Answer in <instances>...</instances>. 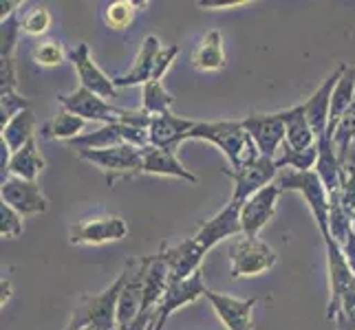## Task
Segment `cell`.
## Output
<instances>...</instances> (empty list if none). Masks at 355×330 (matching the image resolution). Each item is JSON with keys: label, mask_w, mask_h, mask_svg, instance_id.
Wrapping results in <instances>:
<instances>
[{"label": "cell", "mask_w": 355, "mask_h": 330, "mask_svg": "<svg viewBox=\"0 0 355 330\" xmlns=\"http://www.w3.org/2000/svg\"><path fill=\"white\" fill-rule=\"evenodd\" d=\"M179 55V46L177 44H170L164 46L162 53L157 55V62H155V71H153V80L162 82V77L166 75V71L170 68V64L175 62V57Z\"/></svg>", "instance_id": "38"}, {"label": "cell", "mask_w": 355, "mask_h": 330, "mask_svg": "<svg viewBox=\"0 0 355 330\" xmlns=\"http://www.w3.org/2000/svg\"><path fill=\"white\" fill-rule=\"evenodd\" d=\"M188 139H201L216 145L232 169H241L261 156L256 143L243 128V121H197Z\"/></svg>", "instance_id": "2"}, {"label": "cell", "mask_w": 355, "mask_h": 330, "mask_svg": "<svg viewBox=\"0 0 355 330\" xmlns=\"http://www.w3.org/2000/svg\"><path fill=\"white\" fill-rule=\"evenodd\" d=\"M51 27V14L44 7H33L22 16V31L27 35H42Z\"/></svg>", "instance_id": "34"}, {"label": "cell", "mask_w": 355, "mask_h": 330, "mask_svg": "<svg viewBox=\"0 0 355 330\" xmlns=\"http://www.w3.org/2000/svg\"><path fill=\"white\" fill-rule=\"evenodd\" d=\"M58 102L64 110L82 117L84 121H100V124H128L148 130L150 128V115L144 110H126L108 104L104 97H97L95 93L87 91L84 86L76 89L69 95H60Z\"/></svg>", "instance_id": "3"}, {"label": "cell", "mask_w": 355, "mask_h": 330, "mask_svg": "<svg viewBox=\"0 0 355 330\" xmlns=\"http://www.w3.org/2000/svg\"><path fill=\"white\" fill-rule=\"evenodd\" d=\"M192 64L197 71H221L225 66V51H223V35L218 29H212L203 35V40L192 57Z\"/></svg>", "instance_id": "26"}, {"label": "cell", "mask_w": 355, "mask_h": 330, "mask_svg": "<svg viewBox=\"0 0 355 330\" xmlns=\"http://www.w3.org/2000/svg\"><path fill=\"white\" fill-rule=\"evenodd\" d=\"M355 100V68L347 66L345 75L340 77L336 84L334 95H331V110H329V126H327V139L334 137L336 126L340 124V119L347 115V110L351 108Z\"/></svg>", "instance_id": "23"}, {"label": "cell", "mask_w": 355, "mask_h": 330, "mask_svg": "<svg viewBox=\"0 0 355 330\" xmlns=\"http://www.w3.org/2000/svg\"><path fill=\"white\" fill-rule=\"evenodd\" d=\"M194 126H197V121L177 117L173 113L155 115L150 119V128H148L150 145H155V148H159V150H166V152L175 154L179 150V145L183 141H188Z\"/></svg>", "instance_id": "13"}, {"label": "cell", "mask_w": 355, "mask_h": 330, "mask_svg": "<svg viewBox=\"0 0 355 330\" xmlns=\"http://www.w3.org/2000/svg\"><path fill=\"white\" fill-rule=\"evenodd\" d=\"M230 258H232V275L252 277V275H261L269 271V268L276 264L278 255L263 240L243 236L232 244Z\"/></svg>", "instance_id": "7"}, {"label": "cell", "mask_w": 355, "mask_h": 330, "mask_svg": "<svg viewBox=\"0 0 355 330\" xmlns=\"http://www.w3.org/2000/svg\"><path fill=\"white\" fill-rule=\"evenodd\" d=\"M280 196V187L276 183L267 185L259 194H254L241 207V225H243V236L248 238H259L261 229L272 220L276 212V203Z\"/></svg>", "instance_id": "12"}, {"label": "cell", "mask_w": 355, "mask_h": 330, "mask_svg": "<svg viewBox=\"0 0 355 330\" xmlns=\"http://www.w3.org/2000/svg\"><path fill=\"white\" fill-rule=\"evenodd\" d=\"M144 148L137 145H117L108 150H82L78 152L80 158L97 165L106 174L108 185H115L119 178H132L144 172Z\"/></svg>", "instance_id": "5"}, {"label": "cell", "mask_w": 355, "mask_h": 330, "mask_svg": "<svg viewBox=\"0 0 355 330\" xmlns=\"http://www.w3.org/2000/svg\"><path fill=\"white\" fill-rule=\"evenodd\" d=\"M35 137V119L31 110H22L7 126H3V145L7 148L9 156L22 150Z\"/></svg>", "instance_id": "27"}, {"label": "cell", "mask_w": 355, "mask_h": 330, "mask_svg": "<svg viewBox=\"0 0 355 330\" xmlns=\"http://www.w3.org/2000/svg\"><path fill=\"white\" fill-rule=\"evenodd\" d=\"M205 282H203V268H199L197 273L190 275L183 282H173L168 284V291L164 300L159 302V306L155 309L153 317H150V326H166L168 317L173 315L177 309L186 306V304L197 302L201 295H205Z\"/></svg>", "instance_id": "10"}, {"label": "cell", "mask_w": 355, "mask_h": 330, "mask_svg": "<svg viewBox=\"0 0 355 330\" xmlns=\"http://www.w3.org/2000/svg\"><path fill=\"white\" fill-rule=\"evenodd\" d=\"M345 68L347 64H342L340 68H336L331 75H329L322 86H318L315 93L309 97L307 102H304V113H307V119L311 124V130L315 134V141L327 137V126H329V110H331V95H334V89L336 84L340 82V77L345 75Z\"/></svg>", "instance_id": "18"}, {"label": "cell", "mask_w": 355, "mask_h": 330, "mask_svg": "<svg viewBox=\"0 0 355 330\" xmlns=\"http://www.w3.org/2000/svg\"><path fill=\"white\" fill-rule=\"evenodd\" d=\"M276 185L280 192H300L307 199L309 210L318 223V229L324 242L331 240L329 236V194L322 185L320 176L315 172H296V169H280L276 176Z\"/></svg>", "instance_id": "4"}, {"label": "cell", "mask_w": 355, "mask_h": 330, "mask_svg": "<svg viewBox=\"0 0 355 330\" xmlns=\"http://www.w3.org/2000/svg\"><path fill=\"white\" fill-rule=\"evenodd\" d=\"M141 3H132V0H115V3L108 5L106 9V22L111 29H126L132 22L135 14H137V7Z\"/></svg>", "instance_id": "32"}, {"label": "cell", "mask_w": 355, "mask_h": 330, "mask_svg": "<svg viewBox=\"0 0 355 330\" xmlns=\"http://www.w3.org/2000/svg\"><path fill=\"white\" fill-rule=\"evenodd\" d=\"M0 286H3V297H0V304L5 306L7 300H9V295H11V284H9V279H3V284H0Z\"/></svg>", "instance_id": "40"}, {"label": "cell", "mask_w": 355, "mask_h": 330, "mask_svg": "<svg viewBox=\"0 0 355 330\" xmlns=\"http://www.w3.org/2000/svg\"><path fill=\"white\" fill-rule=\"evenodd\" d=\"M0 234L3 238H18L22 234V216L9 205H0Z\"/></svg>", "instance_id": "36"}, {"label": "cell", "mask_w": 355, "mask_h": 330, "mask_svg": "<svg viewBox=\"0 0 355 330\" xmlns=\"http://www.w3.org/2000/svg\"><path fill=\"white\" fill-rule=\"evenodd\" d=\"M69 57H71L73 66H76V71H78L80 84H82L84 89L95 93L97 97H115V89H117L115 82L93 62L87 42H80L69 53Z\"/></svg>", "instance_id": "16"}, {"label": "cell", "mask_w": 355, "mask_h": 330, "mask_svg": "<svg viewBox=\"0 0 355 330\" xmlns=\"http://www.w3.org/2000/svg\"><path fill=\"white\" fill-rule=\"evenodd\" d=\"M128 234V225L119 216H108V218H95V220H84L71 227V244H104L121 240Z\"/></svg>", "instance_id": "17"}, {"label": "cell", "mask_w": 355, "mask_h": 330, "mask_svg": "<svg viewBox=\"0 0 355 330\" xmlns=\"http://www.w3.org/2000/svg\"><path fill=\"white\" fill-rule=\"evenodd\" d=\"M243 128L248 130L261 156H267V158H274V154L283 148L287 141L285 121L280 113H272V115L254 113L243 119Z\"/></svg>", "instance_id": "9"}, {"label": "cell", "mask_w": 355, "mask_h": 330, "mask_svg": "<svg viewBox=\"0 0 355 330\" xmlns=\"http://www.w3.org/2000/svg\"><path fill=\"white\" fill-rule=\"evenodd\" d=\"M331 143L338 154L340 167H355V100L347 110V115L336 126Z\"/></svg>", "instance_id": "25"}, {"label": "cell", "mask_w": 355, "mask_h": 330, "mask_svg": "<svg viewBox=\"0 0 355 330\" xmlns=\"http://www.w3.org/2000/svg\"><path fill=\"white\" fill-rule=\"evenodd\" d=\"M223 172L234 181V194H232V201L243 205L248 199H252L254 194H259L267 185H272L280 169L276 167V158L259 156L256 161L243 165L241 169L225 167Z\"/></svg>", "instance_id": "8"}, {"label": "cell", "mask_w": 355, "mask_h": 330, "mask_svg": "<svg viewBox=\"0 0 355 330\" xmlns=\"http://www.w3.org/2000/svg\"><path fill=\"white\" fill-rule=\"evenodd\" d=\"M283 121L287 130V145L293 150H309L315 145V134L311 130V124L304 113V106H293L289 110H283Z\"/></svg>", "instance_id": "22"}, {"label": "cell", "mask_w": 355, "mask_h": 330, "mask_svg": "<svg viewBox=\"0 0 355 330\" xmlns=\"http://www.w3.org/2000/svg\"><path fill=\"white\" fill-rule=\"evenodd\" d=\"M241 207H243L241 203L230 201L227 207H223V210L218 212L212 220H207V223L197 231V236H192L205 253L210 251L216 242H221V240H225V238H232V236L243 234Z\"/></svg>", "instance_id": "14"}, {"label": "cell", "mask_w": 355, "mask_h": 330, "mask_svg": "<svg viewBox=\"0 0 355 330\" xmlns=\"http://www.w3.org/2000/svg\"><path fill=\"white\" fill-rule=\"evenodd\" d=\"M340 201L351 214H355V167H342L340 174Z\"/></svg>", "instance_id": "37"}, {"label": "cell", "mask_w": 355, "mask_h": 330, "mask_svg": "<svg viewBox=\"0 0 355 330\" xmlns=\"http://www.w3.org/2000/svg\"><path fill=\"white\" fill-rule=\"evenodd\" d=\"M0 196H3L5 205H9L11 210H16L22 218L46 212V199L35 181L7 176V178H3Z\"/></svg>", "instance_id": "11"}, {"label": "cell", "mask_w": 355, "mask_h": 330, "mask_svg": "<svg viewBox=\"0 0 355 330\" xmlns=\"http://www.w3.org/2000/svg\"><path fill=\"white\" fill-rule=\"evenodd\" d=\"M351 220H353V231H355V214H351Z\"/></svg>", "instance_id": "42"}, {"label": "cell", "mask_w": 355, "mask_h": 330, "mask_svg": "<svg viewBox=\"0 0 355 330\" xmlns=\"http://www.w3.org/2000/svg\"><path fill=\"white\" fill-rule=\"evenodd\" d=\"M22 110H29L24 97H20L14 89L0 91V121H3V126H7L18 113H22Z\"/></svg>", "instance_id": "33"}, {"label": "cell", "mask_w": 355, "mask_h": 330, "mask_svg": "<svg viewBox=\"0 0 355 330\" xmlns=\"http://www.w3.org/2000/svg\"><path fill=\"white\" fill-rule=\"evenodd\" d=\"M117 145H137V148H146V145H150L148 130L128 126V124H104L95 132H84L78 139L69 141V148H73L76 152L108 150V148H117Z\"/></svg>", "instance_id": "6"}, {"label": "cell", "mask_w": 355, "mask_h": 330, "mask_svg": "<svg viewBox=\"0 0 355 330\" xmlns=\"http://www.w3.org/2000/svg\"><path fill=\"white\" fill-rule=\"evenodd\" d=\"M44 167V158L38 150V141L35 137L24 145L22 150H18L16 154H11L7 158V174L16 176V178H24V181H35Z\"/></svg>", "instance_id": "24"}, {"label": "cell", "mask_w": 355, "mask_h": 330, "mask_svg": "<svg viewBox=\"0 0 355 330\" xmlns=\"http://www.w3.org/2000/svg\"><path fill=\"white\" fill-rule=\"evenodd\" d=\"M18 7H20V3H0V9H3V11H0V16H3V20H5L11 14H16Z\"/></svg>", "instance_id": "39"}, {"label": "cell", "mask_w": 355, "mask_h": 330, "mask_svg": "<svg viewBox=\"0 0 355 330\" xmlns=\"http://www.w3.org/2000/svg\"><path fill=\"white\" fill-rule=\"evenodd\" d=\"M144 154V172L146 174H157V176H175L190 183V185H197L199 178L194 176L192 172H188L183 163L177 158V154L159 150L155 145H146L141 150Z\"/></svg>", "instance_id": "21"}, {"label": "cell", "mask_w": 355, "mask_h": 330, "mask_svg": "<svg viewBox=\"0 0 355 330\" xmlns=\"http://www.w3.org/2000/svg\"><path fill=\"white\" fill-rule=\"evenodd\" d=\"M162 42H159L157 35H148L144 42H141V48L137 57H135V64L128 73L124 75H117L113 77L115 86L117 89H124V86H144V84H148L153 80V71H155V62H157V55L162 53Z\"/></svg>", "instance_id": "20"}, {"label": "cell", "mask_w": 355, "mask_h": 330, "mask_svg": "<svg viewBox=\"0 0 355 330\" xmlns=\"http://www.w3.org/2000/svg\"><path fill=\"white\" fill-rule=\"evenodd\" d=\"M33 59L40 66H60L64 59V51L58 42H42L33 48Z\"/></svg>", "instance_id": "35"}, {"label": "cell", "mask_w": 355, "mask_h": 330, "mask_svg": "<svg viewBox=\"0 0 355 330\" xmlns=\"http://www.w3.org/2000/svg\"><path fill=\"white\" fill-rule=\"evenodd\" d=\"M84 126H87V121H84L82 117L69 113V110H60L58 117L51 121V124L46 126L44 130V137H51V139H64L67 143L78 139L80 134H84Z\"/></svg>", "instance_id": "29"}, {"label": "cell", "mask_w": 355, "mask_h": 330, "mask_svg": "<svg viewBox=\"0 0 355 330\" xmlns=\"http://www.w3.org/2000/svg\"><path fill=\"white\" fill-rule=\"evenodd\" d=\"M205 297L212 302L216 315L221 317L227 330H252V309L256 300H239L223 293L205 291Z\"/></svg>", "instance_id": "19"}, {"label": "cell", "mask_w": 355, "mask_h": 330, "mask_svg": "<svg viewBox=\"0 0 355 330\" xmlns=\"http://www.w3.org/2000/svg\"><path fill=\"white\" fill-rule=\"evenodd\" d=\"M20 31H22V22L18 20V14H11L0 24V59L3 62H14V48Z\"/></svg>", "instance_id": "31"}, {"label": "cell", "mask_w": 355, "mask_h": 330, "mask_svg": "<svg viewBox=\"0 0 355 330\" xmlns=\"http://www.w3.org/2000/svg\"><path fill=\"white\" fill-rule=\"evenodd\" d=\"M318 165V145L309 150H293L285 143L283 145V156L276 158L278 169H296V172H313Z\"/></svg>", "instance_id": "30"}, {"label": "cell", "mask_w": 355, "mask_h": 330, "mask_svg": "<svg viewBox=\"0 0 355 330\" xmlns=\"http://www.w3.org/2000/svg\"><path fill=\"white\" fill-rule=\"evenodd\" d=\"M173 104H175V97L162 86V82L150 80L148 84H144V91H141V110L144 113H148L150 117L166 115V113H170V106Z\"/></svg>", "instance_id": "28"}, {"label": "cell", "mask_w": 355, "mask_h": 330, "mask_svg": "<svg viewBox=\"0 0 355 330\" xmlns=\"http://www.w3.org/2000/svg\"><path fill=\"white\" fill-rule=\"evenodd\" d=\"M148 330H164L162 326H148Z\"/></svg>", "instance_id": "41"}, {"label": "cell", "mask_w": 355, "mask_h": 330, "mask_svg": "<svg viewBox=\"0 0 355 330\" xmlns=\"http://www.w3.org/2000/svg\"><path fill=\"white\" fill-rule=\"evenodd\" d=\"M324 244L329 264V286H331L327 320L334 322L338 330H355V273L349 266L345 253L334 240Z\"/></svg>", "instance_id": "1"}, {"label": "cell", "mask_w": 355, "mask_h": 330, "mask_svg": "<svg viewBox=\"0 0 355 330\" xmlns=\"http://www.w3.org/2000/svg\"><path fill=\"white\" fill-rule=\"evenodd\" d=\"M159 253L164 255V260L168 264V273H170L168 284L183 282V279H188L190 275L197 273L205 255V251L199 247L194 238L183 240L175 244V247H164Z\"/></svg>", "instance_id": "15"}]
</instances>
